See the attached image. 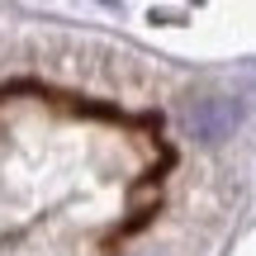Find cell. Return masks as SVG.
<instances>
[{"mask_svg":"<svg viewBox=\"0 0 256 256\" xmlns=\"http://www.w3.org/2000/svg\"><path fill=\"white\" fill-rule=\"evenodd\" d=\"M238 124H242V104L228 100V95H194V100L185 104V133H190L194 142H204V147L232 138Z\"/></svg>","mask_w":256,"mask_h":256,"instance_id":"1","label":"cell"}]
</instances>
